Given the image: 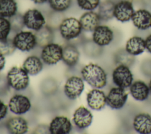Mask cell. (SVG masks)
<instances>
[{
    "instance_id": "cell-1",
    "label": "cell",
    "mask_w": 151,
    "mask_h": 134,
    "mask_svg": "<svg viewBox=\"0 0 151 134\" xmlns=\"http://www.w3.org/2000/svg\"><path fill=\"white\" fill-rule=\"evenodd\" d=\"M81 74L83 79L90 86L96 89H101L107 84V74L99 65L89 63L84 66Z\"/></svg>"
},
{
    "instance_id": "cell-2",
    "label": "cell",
    "mask_w": 151,
    "mask_h": 134,
    "mask_svg": "<svg viewBox=\"0 0 151 134\" xmlns=\"http://www.w3.org/2000/svg\"><path fill=\"white\" fill-rule=\"evenodd\" d=\"M6 81L8 84L14 90H24L29 85V74L22 67L14 66L7 73Z\"/></svg>"
},
{
    "instance_id": "cell-3",
    "label": "cell",
    "mask_w": 151,
    "mask_h": 134,
    "mask_svg": "<svg viewBox=\"0 0 151 134\" xmlns=\"http://www.w3.org/2000/svg\"><path fill=\"white\" fill-rule=\"evenodd\" d=\"M58 30L62 38L68 41L78 37L83 30L79 19L74 17L64 18L59 24Z\"/></svg>"
},
{
    "instance_id": "cell-4",
    "label": "cell",
    "mask_w": 151,
    "mask_h": 134,
    "mask_svg": "<svg viewBox=\"0 0 151 134\" xmlns=\"http://www.w3.org/2000/svg\"><path fill=\"white\" fill-rule=\"evenodd\" d=\"M12 41L16 48L23 52H28L37 46L35 35L29 31L17 32Z\"/></svg>"
},
{
    "instance_id": "cell-5",
    "label": "cell",
    "mask_w": 151,
    "mask_h": 134,
    "mask_svg": "<svg viewBox=\"0 0 151 134\" xmlns=\"http://www.w3.org/2000/svg\"><path fill=\"white\" fill-rule=\"evenodd\" d=\"M63 47L58 44L51 43L42 47L41 59L47 65L52 66L57 64L62 60Z\"/></svg>"
},
{
    "instance_id": "cell-6",
    "label": "cell",
    "mask_w": 151,
    "mask_h": 134,
    "mask_svg": "<svg viewBox=\"0 0 151 134\" xmlns=\"http://www.w3.org/2000/svg\"><path fill=\"white\" fill-rule=\"evenodd\" d=\"M22 16L24 25L29 30L37 31L45 25V17L37 9H29Z\"/></svg>"
},
{
    "instance_id": "cell-7",
    "label": "cell",
    "mask_w": 151,
    "mask_h": 134,
    "mask_svg": "<svg viewBox=\"0 0 151 134\" xmlns=\"http://www.w3.org/2000/svg\"><path fill=\"white\" fill-rule=\"evenodd\" d=\"M112 80L116 86L126 89L133 83V74L129 67L117 65L113 71Z\"/></svg>"
},
{
    "instance_id": "cell-8",
    "label": "cell",
    "mask_w": 151,
    "mask_h": 134,
    "mask_svg": "<svg viewBox=\"0 0 151 134\" xmlns=\"http://www.w3.org/2000/svg\"><path fill=\"white\" fill-rule=\"evenodd\" d=\"M128 93L120 87L111 88L106 96V104L113 109H122L127 100Z\"/></svg>"
},
{
    "instance_id": "cell-9",
    "label": "cell",
    "mask_w": 151,
    "mask_h": 134,
    "mask_svg": "<svg viewBox=\"0 0 151 134\" xmlns=\"http://www.w3.org/2000/svg\"><path fill=\"white\" fill-rule=\"evenodd\" d=\"M84 89V83L83 78L73 76L67 80L64 86V92L69 99L75 100L81 94Z\"/></svg>"
},
{
    "instance_id": "cell-10",
    "label": "cell",
    "mask_w": 151,
    "mask_h": 134,
    "mask_svg": "<svg viewBox=\"0 0 151 134\" xmlns=\"http://www.w3.org/2000/svg\"><path fill=\"white\" fill-rule=\"evenodd\" d=\"M9 110L15 115H23L28 112L31 107L29 98L22 94H15L11 97L8 103Z\"/></svg>"
},
{
    "instance_id": "cell-11",
    "label": "cell",
    "mask_w": 151,
    "mask_h": 134,
    "mask_svg": "<svg viewBox=\"0 0 151 134\" xmlns=\"http://www.w3.org/2000/svg\"><path fill=\"white\" fill-rule=\"evenodd\" d=\"M132 2L129 0H121L115 4L114 17L121 22L130 21L134 12Z\"/></svg>"
},
{
    "instance_id": "cell-12",
    "label": "cell",
    "mask_w": 151,
    "mask_h": 134,
    "mask_svg": "<svg viewBox=\"0 0 151 134\" xmlns=\"http://www.w3.org/2000/svg\"><path fill=\"white\" fill-rule=\"evenodd\" d=\"M113 38L114 34L112 30L107 25H99L93 31V41L99 47L109 45Z\"/></svg>"
},
{
    "instance_id": "cell-13",
    "label": "cell",
    "mask_w": 151,
    "mask_h": 134,
    "mask_svg": "<svg viewBox=\"0 0 151 134\" xmlns=\"http://www.w3.org/2000/svg\"><path fill=\"white\" fill-rule=\"evenodd\" d=\"M72 129L70 119L64 116H55L50 123L48 131L51 134H68Z\"/></svg>"
},
{
    "instance_id": "cell-14",
    "label": "cell",
    "mask_w": 151,
    "mask_h": 134,
    "mask_svg": "<svg viewBox=\"0 0 151 134\" xmlns=\"http://www.w3.org/2000/svg\"><path fill=\"white\" fill-rule=\"evenodd\" d=\"M73 120L78 128L85 129L91 125L93 121V115L87 107L81 106L74 112Z\"/></svg>"
},
{
    "instance_id": "cell-15",
    "label": "cell",
    "mask_w": 151,
    "mask_h": 134,
    "mask_svg": "<svg viewBox=\"0 0 151 134\" xmlns=\"http://www.w3.org/2000/svg\"><path fill=\"white\" fill-rule=\"evenodd\" d=\"M87 102L91 109L100 110L104 108L106 104V96L103 91L94 88L87 93Z\"/></svg>"
},
{
    "instance_id": "cell-16",
    "label": "cell",
    "mask_w": 151,
    "mask_h": 134,
    "mask_svg": "<svg viewBox=\"0 0 151 134\" xmlns=\"http://www.w3.org/2000/svg\"><path fill=\"white\" fill-rule=\"evenodd\" d=\"M134 26L140 30H146L151 27V13L145 9L134 11L132 19Z\"/></svg>"
},
{
    "instance_id": "cell-17",
    "label": "cell",
    "mask_w": 151,
    "mask_h": 134,
    "mask_svg": "<svg viewBox=\"0 0 151 134\" xmlns=\"http://www.w3.org/2000/svg\"><path fill=\"white\" fill-rule=\"evenodd\" d=\"M79 21L83 30L93 32L100 25L101 19L97 12L93 11H88L81 15Z\"/></svg>"
},
{
    "instance_id": "cell-18",
    "label": "cell",
    "mask_w": 151,
    "mask_h": 134,
    "mask_svg": "<svg viewBox=\"0 0 151 134\" xmlns=\"http://www.w3.org/2000/svg\"><path fill=\"white\" fill-rule=\"evenodd\" d=\"M6 128L8 132L12 134H24L28 130V125L24 118L14 116L6 121Z\"/></svg>"
},
{
    "instance_id": "cell-19",
    "label": "cell",
    "mask_w": 151,
    "mask_h": 134,
    "mask_svg": "<svg viewBox=\"0 0 151 134\" xmlns=\"http://www.w3.org/2000/svg\"><path fill=\"white\" fill-rule=\"evenodd\" d=\"M133 126L134 130L139 133H151V116L146 113L137 114L133 119Z\"/></svg>"
},
{
    "instance_id": "cell-20",
    "label": "cell",
    "mask_w": 151,
    "mask_h": 134,
    "mask_svg": "<svg viewBox=\"0 0 151 134\" xmlns=\"http://www.w3.org/2000/svg\"><path fill=\"white\" fill-rule=\"evenodd\" d=\"M80 53L78 48L74 45L68 44L63 47L62 60L68 67L75 66L78 61Z\"/></svg>"
},
{
    "instance_id": "cell-21",
    "label": "cell",
    "mask_w": 151,
    "mask_h": 134,
    "mask_svg": "<svg viewBox=\"0 0 151 134\" xmlns=\"http://www.w3.org/2000/svg\"><path fill=\"white\" fill-rule=\"evenodd\" d=\"M129 90L132 96L138 101L145 100L150 93L149 86L142 80L132 83L130 86Z\"/></svg>"
},
{
    "instance_id": "cell-22",
    "label": "cell",
    "mask_w": 151,
    "mask_h": 134,
    "mask_svg": "<svg viewBox=\"0 0 151 134\" xmlns=\"http://www.w3.org/2000/svg\"><path fill=\"white\" fill-rule=\"evenodd\" d=\"M22 68L29 75L35 76L39 74L43 68L42 60L36 55L28 57L22 64Z\"/></svg>"
},
{
    "instance_id": "cell-23",
    "label": "cell",
    "mask_w": 151,
    "mask_h": 134,
    "mask_svg": "<svg viewBox=\"0 0 151 134\" xmlns=\"http://www.w3.org/2000/svg\"><path fill=\"white\" fill-rule=\"evenodd\" d=\"M145 49V40L139 36H133L130 38L126 43L125 50L134 56L143 53Z\"/></svg>"
},
{
    "instance_id": "cell-24",
    "label": "cell",
    "mask_w": 151,
    "mask_h": 134,
    "mask_svg": "<svg viewBox=\"0 0 151 134\" xmlns=\"http://www.w3.org/2000/svg\"><path fill=\"white\" fill-rule=\"evenodd\" d=\"M37 45L43 47L45 45L52 43L54 38V34L52 28L45 25L35 33Z\"/></svg>"
},
{
    "instance_id": "cell-25",
    "label": "cell",
    "mask_w": 151,
    "mask_h": 134,
    "mask_svg": "<svg viewBox=\"0 0 151 134\" xmlns=\"http://www.w3.org/2000/svg\"><path fill=\"white\" fill-rule=\"evenodd\" d=\"M115 3L111 0H106L100 3L98 14L102 21H109L114 17Z\"/></svg>"
},
{
    "instance_id": "cell-26",
    "label": "cell",
    "mask_w": 151,
    "mask_h": 134,
    "mask_svg": "<svg viewBox=\"0 0 151 134\" xmlns=\"http://www.w3.org/2000/svg\"><path fill=\"white\" fill-rule=\"evenodd\" d=\"M18 4L15 0H0V17L11 18L17 14Z\"/></svg>"
},
{
    "instance_id": "cell-27",
    "label": "cell",
    "mask_w": 151,
    "mask_h": 134,
    "mask_svg": "<svg viewBox=\"0 0 151 134\" xmlns=\"http://www.w3.org/2000/svg\"><path fill=\"white\" fill-rule=\"evenodd\" d=\"M114 60L116 64L123 65L130 67L134 64L135 57L126 51L125 49H120L115 53Z\"/></svg>"
},
{
    "instance_id": "cell-28",
    "label": "cell",
    "mask_w": 151,
    "mask_h": 134,
    "mask_svg": "<svg viewBox=\"0 0 151 134\" xmlns=\"http://www.w3.org/2000/svg\"><path fill=\"white\" fill-rule=\"evenodd\" d=\"M73 0H48L50 8L55 12H62L70 8Z\"/></svg>"
},
{
    "instance_id": "cell-29",
    "label": "cell",
    "mask_w": 151,
    "mask_h": 134,
    "mask_svg": "<svg viewBox=\"0 0 151 134\" xmlns=\"http://www.w3.org/2000/svg\"><path fill=\"white\" fill-rule=\"evenodd\" d=\"M11 30L9 19L0 17V40L7 39Z\"/></svg>"
},
{
    "instance_id": "cell-30",
    "label": "cell",
    "mask_w": 151,
    "mask_h": 134,
    "mask_svg": "<svg viewBox=\"0 0 151 134\" xmlns=\"http://www.w3.org/2000/svg\"><path fill=\"white\" fill-rule=\"evenodd\" d=\"M16 47L12 40L7 38L4 40H0V53L4 56L10 55L15 51Z\"/></svg>"
},
{
    "instance_id": "cell-31",
    "label": "cell",
    "mask_w": 151,
    "mask_h": 134,
    "mask_svg": "<svg viewBox=\"0 0 151 134\" xmlns=\"http://www.w3.org/2000/svg\"><path fill=\"white\" fill-rule=\"evenodd\" d=\"M80 8L85 11H93L98 8L100 0H76Z\"/></svg>"
},
{
    "instance_id": "cell-32",
    "label": "cell",
    "mask_w": 151,
    "mask_h": 134,
    "mask_svg": "<svg viewBox=\"0 0 151 134\" xmlns=\"http://www.w3.org/2000/svg\"><path fill=\"white\" fill-rule=\"evenodd\" d=\"M9 20L11 22L12 31L15 32H19L21 31L24 26H25L23 20V16L19 14H17L9 18Z\"/></svg>"
},
{
    "instance_id": "cell-33",
    "label": "cell",
    "mask_w": 151,
    "mask_h": 134,
    "mask_svg": "<svg viewBox=\"0 0 151 134\" xmlns=\"http://www.w3.org/2000/svg\"><path fill=\"white\" fill-rule=\"evenodd\" d=\"M8 106L0 100V121L4 119L8 114Z\"/></svg>"
},
{
    "instance_id": "cell-34",
    "label": "cell",
    "mask_w": 151,
    "mask_h": 134,
    "mask_svg": "<svg viewBox=\"0 0 151 134\" xmlns=\"http://www.w3.org/2000/svg\"><path fill=\"white\" fill-rule=\"evenodd\" d=\"M145 40L146 49L148 51V52L151 53V34L149 35Z\"/></svg>"
},
{
    "instance_id": "cell-35",
    "label": "cell",
    "mask_w": 151,
    "mask_h": 134,
    "mask_svg": "<svg viewBox=\"0 0 151 134\" xmlns=\"http://www.w3.org/2000/svg\"><path fill=\"white\" fill-rule=\"evenodd\" d=\"M5 56L0 53V71L4 69L5 66Z\"/></svg>"
},
{
    "instance_id": "cell-36",
    "label": "cell",
    "mask_w": 151,
    "mask_h": 134,
    "mask_svg": "<svg viewBox=\"0 0 151 134\" xmlns=\"http://www.w3.org/2000/svg\"><path fill=\"white\" fill-rule=\"evenodd\" d=\"M34 4H38V5H41L47 2H48V0H31Z\"/></svg>"
},
{
    "instance_id": "cell-37",
    "label": "cell",
    "mask_w": 151,
    "mask_h": 134,
    "mask_svg": "<svg viewBox=\"0 0 151 134\" xmlns=\"http://www.w3.org/2000/svg\"><path fill=\"white\" fill-rule=\"evenodd\" d=\"M149 91H150V93L151 94V80H150L149 81Z\"/></svg>"
}]
</instances>
